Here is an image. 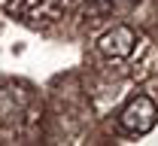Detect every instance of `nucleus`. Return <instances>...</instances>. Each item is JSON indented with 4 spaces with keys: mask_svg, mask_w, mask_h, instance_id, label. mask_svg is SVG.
<instances>
[{
    "mask_svg": "<svg viewBox=\"0 0 158 146\" xmlns=\"http://www.w3.org/2000/svg\"><path fill=\"white\" fill-rule=\"evenodd\" d=\"M158 122V106L152 98H146V94H137V98H131L125 110L118 113V125L122 131H128V134H149Z\"/></svg>",
    "mask_w": 158,
    "mask_h": 146,
    "instance_id": "f257e3e1",
    "label": "nucleus"
},
{
    "mask_svg": "<svg viewBox=\"0 0 158 146\" xmlns=\"http://www.w3.org/2000/svg\"><path fill=\"white\" fill-rule=\"evenodd\" d=\"M134 46H137V34L128 27V24H113L110 31H103L98 37V52L110 61H125L134 55Z\"/></svg>",
    "mask_w": 158,
    "mask_h": 146,
    "instance_id": "f03ea898",
    "label": "nucleus"
},
{
    "mask_svg": "<svg viewBox=\"0 0 158 146\" xmlns=\"http://www.w3.org/2000/svg\"><path fill=\"white\" fill-rule=\"evenodd\" d=\"M31 94L24 85H0V125L3 128H19L27 116Z\"/></svg>",
    "mask_w": 158,
    "mask_h": 146,
    "instance_id": "7ed1b4c3",
    "label": "nucleus"
},
{
    "mask_svg": "<svg viewBox=\"0 0 158 146\" xmlns=\"http://www.w3.org/2000/svg\"><path fill=\"white\" fill-rule=\"evenodd\" d=\"M6 12L15 15V19H24V21H34L40 15L46 19H55L58 9L52 6V0H9L6 3Z\"/></svg>",
    "mask_w": 158,
    "mask_h": 146,
    "instance_id": "20e7f679",
    "label": "nucleus"
},
{
    "mask_svg": "<svg viewBox=\"0 0 158 146\" xmlns=\"http://www.w3.org/2000/svg\"><path fill=\"white\" fill-rule=\"evenodd\" d=\"M100 3H103V6H113V3H118V0H100Z\"/></svg>",
    "mask_w": 158,
    "mask_h": 146,
    "instance_id": "39448f33",
    "label": "nucleus"
}]
</instances>
